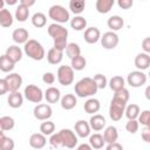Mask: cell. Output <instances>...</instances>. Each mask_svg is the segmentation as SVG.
<instances>
[{
	"label": "cell",
	"instance_id": "db71d44e",
	"mask_svg": "<svg viewBox=\"0 0 150 150\" xmlns=\"http://www.w3.org/2000/svg\"><path fill=\"white\" fill-rule=\"evenodd\" d=\"M20 1V5H23V6H27V7H32L36 0H19Z\"/></svg>",
	"mask_w": 150,
	"mask_h": 150
},
{
	"label": "cell",
	"instance_id": "8d00e7d4",
	"mask_svg": "<svg viewBox=\"0 0 150 150\" xmlns=\"http://www.w3.org/2000/svg\"><path fill=\"white\" fill-rule=\"evenodd\" d=\"M71 60V68L74 69V70H77V71H80V70H82V69H84L86 68V64H87V61H86V59L80 54V55H77V56H75V57H73V59H70Z\"/></svg>",
	"mask_w": 150,
	"mask_h": 150
},
{
	"label": "cell",
	"instance_id": "ffe728a7",
	"mask_svg": "<svg viewBox=\"0 0 150 150\" xmlns=\"http://www.w3.org/2000/svg\"><path fill=\"white\" fill-rule=\"evenodd\" d=\"M60 103H61L62 109H64V110H71L73 108L76 107L77 100H76L75 95H73V94H66L64 96H62L60 98Z\"/></svg>",
	"mask_w": 150,
	"mask_h": 150
},
{
	"label": "cell",
	"instance_id": "74e56055",
	"mask_svg": "<svg viewBox=\"0 0 150 150\" xmlns=\"http://www.w3.org/2000/svg\"><path fill=\"white\" fill-rule=\"evenodd\" d=\"M66 54L69 59H73L77 55L81 54V48L77 43L75 42H70V43H67V47H66Z\"/></svg>",
	"mask_w": 150,
	"mask_h": 150
},
{
	"label": "cell",
	"instance_id": "7c38bea8",
	"mask_svg": "<svg viewBox=\"0 0 150 150\" xmlns=\"http://www.w3.org/2000/svg\"><path fill=\"white\" fill-rule=\"evenodd\" d=\"M7 86H8V91H16L22 84V77L18 73H11L5 77Z\"/></svg>",
	"mask_w": 150,
	"mask_h": 150
},
{
	"label": "cell",
	"instance_id": "5b68a950",
	"mask_svg": "<svg viewBox=\"0 0 150 150\" xmlns=\"http://www.w3.org/2000/svg\"><path fill=\"white\" fill-rule=\"evenodd\" d=\"M57 81L60 84L67 87L74 81V69L70 66H60L56 73Z\"/></svg>",
	"mask_w": 150,
	"mask_h": 150
},
{
	"label": "cell",
	"instance_id": "f6af8a7d",
	"mask_svg": "<svg viewBox=\"0 0 150 150\" xmlns=\"http://www.w3.org/2000/svg\"><path fill=\"white\" fill-rule=\"evenodd\" d=\"M49 144H50L53 148H61V146H63V144H62V139H61L59 132H56V134L53 132V134L50 135Z\"/></svg>",
	"mask_w": 150,
	"mask_h": 150
},
{
	"label": "cell",
	"instance_id": "f1b7e54d",
	"mask_svg": "<svg viewBox=\"0 0 150 150\" xmlns=\"http://www.w3.org/2000/svg\"><path fill=\"white\" fill-rule=\"evenodd\" d=\"M86 8V0H69V9L75 15H80Z\"/></svg>",
	"mask_w": 150,
	"mask_h": 150
},
{
	"label": "cell",
	"instance_id": "f907efd6",
	"mask_svg": "<svg viewBox=\"0 0 150 150\" xmlns=\"http://www.w3.org/2000/svg\"><path fill=\"white\" fill-rule=\"evenodd\" d=\"M6 93H8V86L5 79H0V96L5 95Z\"/></svg>",
	"mask_w": 150,
	"mask_h": 150
},
{
	"label": "cell",
	"instance_id": "d6a6232c",
	"mask_svg": "<svg viewBox=\"0 0 150 150\" xmlns=\"http://www.w3.org/2000/svg\"><path fill=\"white\" fill-rule=\"evenodd\" d=\"M14 66H15V63L13 61H11L6 56V54H4V55L0 56V70L1 71L9 73V71H12L14 69Z\"/></svg>",
	"mask_w": 150,
	"mask_h": 150
},
{
	"label": "cell",
	"instance_id": "ba28073f",
	"mask_svg": "<svg viewBox=\"0 0 150 150\" xmlns=\"http://www.w3.org/2000/svg\"><path fill=\"white\" fill-rule=\"evenodd\" d=\"M127 82L132 88H139L145 84L146 75L142 70H134V71L129 73L128 77H127Z\"/></svg>",
	"mask_w": 150,
	"mask_h": 150
},
{
	"label": "cell",
	"instance_id": "d4e9b609",
	"mask_svg": "<svg viewBox=\"0 0 150 150\" xmlns=\"http://www.w3.org/2000/svg\"><path fill=\"white\" fill-rule=\"evenodd\" d=\"M107 25L108 27L112 30V32H116V30H120L121 28H123L124 26V20L122 19V16L120 15H112L108 19L107 21Z\"/></svg>",
	"mask_w": 150,
	"mask_h": 150
},
{
	"label": "cell",
	"instance_id": "ee69618b",
	"mask_svg": "<svg viewBox=\"0 0 150 150\" xmlns=\"http://www.w3.org/2000/svg\"><path fill=\"white\" fill-rule=\"evenodd\" d=\"M137 117H138V123H141L142 125H150V111L149 110H143L141 114H138Z\"/></svg>",
	"mask_w": 150,
	"mask_h": 150
},
{
	"label": "cell",
	"instance_id": "4316f807",
	"mask_svg": "<svg viewBox=\"0 0 150 150\" xmlns=\"http://www.w3.org/2000/svg\"><path fill=\"white\" fill-rule=\"evenodd\" d=\"M115 4V0H96V11L101 14H107L110 12Z\"/></svg>",
	"mask_w": 150,
	"mask_h": 150
},
{
	"label": "cell",
	"instance_id": "44dd1931",
	"mask_svg": "<svg viewBox=\"0 0 150 150\" xmlns=\"http://www.w3.org/2000/svg\"><path fill=\"white\" fill-rule=\"evenodd\" d=\"M12 38L14 40V42L21 45V43H26L28 38H29V34H28V30L25 29V28H16L13 30L12 33Z\"/></svg>",
	"mask_w": 150,
	"mask_h": 150
},
{
	"label": "cell",
	"instance_id": "94428289",
	"mask_svg": "<svg viewBox=\"0 0 150 150\" xmlns=\"http://www.w3.org/2000/svg\"><path fill=\"white\" fill-rule=\"evenodd\" d=\"M0 130L4 131V130H2V124H1V118H0Z\"/></svg>",
	"mask_w": 150,
	"mask_h": 150
},
{
	"label": "cell",
	"instance_id": "484cf974",
	"mask_svg": "<svg viewBox=\"0 0 150 150\" xmlns=\"http://www.w3.org/2000/svg\"><path fill=\"white\" fill-rule=\"evenodd\" d=\"M83 108H84V111L87 114H96L101 108V103H100V101L97 98L93 97V98H89V100H87L84 102Z\"/></svg>",
	"mask_w": 150,
	"mask_h": 150
},
{
	"label": "cell",
	"instance_id": "11a10c76",
	"mask_svg": "<svg viewBox=\"0 0 150 150\" xmlns=\"http://www.w3.org/2000/svg\"><path fill=\"white\" fill-rule=\"evenodd\" d=\"M77 150H91L90 144H80L77 146Z\"/></svg>",
	"mask_w": 150,
	"mask_h": 150
},
{
	"label": "cell",
	"instance_id": "681fc988",
	"mask_svg": "<svg viewBox=\"0 0 150 150\" xmlns=\"http://www.w3.org/2000/svg\"><path fill=\"white\" fill-rule=\"evenodd\" d=\"M117 4L120 6V8H122V9H129V8L132 7L134 0H117Z\"/></svg>",
	"mask_w": 150,
	"mask_h": 150
},
{
	"label": "cell",
	"instance_id": "d590c367",
	"mask_svg": "<svg viewBox=\"0 0 150 150\" xmlns=\"http://www.w3.org/2000/svg\"><path fill=\"white\" fill-rule=\"evenodd\" d=\"M124 114L127 116L128 120H135L137 118L138 114H139V107L135 103H131L129 105H125V109H124Z\"/></svg>",
	"mask_w": 150,
	"mask_h": 150
},
{
	"label": "cell",
	"instance_id": "5bb4252c",
	"mask_svg": "<svg viewBox=\"0 0 150 150\" xmlns=\"http://www.w3.org/2000/svg\"><path fill=\"white\" fill-rule=\"evenodd\" d=\"M75 132H76V135L79 136V137H81V138H86V137H88L89 135H90V125H89V123L87 122V121H84V120H80V121H77L76 123H75Z\"/></svg>",
	"mask_w": 150,
	"mask_h": 150
},
{
	"label": "cell",
	"instance_id": "f35d334b",
	"mask_svg": "<svg viewBox=\"0 0 150 150\" xmlns=\"http://www.w3.org/2000/svg\"><path fill=\"white\" fill-rule=\"evenodd\" d=\"M40 131H41L45 136H49V135H52V134L55 131V124H54L52 121L46 120L45 122L41 123V125H40Z\"/></svg>",
	"mask_w": 150,
	"mask_h": 150
},
{
	"label": "cell",
	"instance_id": "d6986e66",
	"mask_svg": "<svg viewBox=\"0 0 150 150\" xmlns=\"http://www.w3.org/2000/svg\"><path fill=\"white\" fill-rule=\"evenodd\" d=\"M6 56L11 60V61H13L14 63H16V62H19L21 59H22V50H21V48L20 47H18V46H15V45H13V46H9L7 49H6Z\"/></svg>",
	"mask_w": 150,
	"mask_h": 150
},
{
	"label": "cell",
	"instance_id": "277c9868",
	"mask_svg": "<svg viewBox=\"0 0 150 150\" xmlns=\"http://www.w3.org/2000/svg\"><path fill=\"white\" fill-rule=\"evenodd\" d=\"M127 102L118 100L116 97H112L111 102H110V107H109V116L112 121H120L124 114V109H125Z\"/></svg>",
	"mask_w": 150,
	"mask_h": 150
},
{
	"label": "cell",
	"instance_id": "7bdbcfd3",
	"mask_svg": "<svg viewBox=\"0 0 150 150\" xmlns=\"http://www.w3.org/2000/svg\"><path fill=\"white\" fill-rule=\"evenodd\" d=\"M14 141L11 137L5 136L0 143V150H13L14 149Z\"/></svg>",
	"mask_w": 150,
	"mask_h": 150
},
{
	"label": "cell",
	"instance_id": "680465c9",
	"mask_svg": "<svg viewBox=\"0 0 150 150\" xmlns=\"http://www.w3.org/2000/svg\"><path fill=\"white\" fill-rule=\"evenodd\" d=\"M4 137H5V134H4V131L0 130V143H1V141L4 139Z\"/></svg>",
	"mask_w": 150,
	"mask_h": 150
},
{
	"label": "cell",
	"instance_id": "83f0119b",
	"mask_svg": "<svg viewBox=\"0 0 150 150\" xmlns=\"http://www.w3.org/2000/svg\"><path fill=\"white\" fill-rule=\"evenodd\" d=\"M12 25H13V15H12V13L6 8L0 9V26H2L5 28H8Z\"/></svg>",
	"mask_w": 150,
	"mask_h": 150
},
{
	"label": "cell",
	"instance_id": "4fadbf2b",
	"mask_svg": "<svg viewBox=\"0 0 150 150\" xmlns=\"http://www.w3.org/2000/svg\"><path fill=\"white\" fill-rule=\"evenodd\" d=\"M83 38H84V41H86L87 43L94 45V43H96V42L100 40V38H101V32H100V29H98L97 27H89V28H87V29L84 30Z\"/></svg>",
	"mask_w": 150,
	"mask_h": 150
},
{
	"label": "cell",
	"instance_id": "b9f144b4",
	"mask_svg": "<svg viewBox=\"0 0 150 150\" xmlns=\"http://www.w3.org/2000/svg\"><path fill=\"white\" fill-rule=\"evenodd\" d=\"M93 80L95 81V83H96V86H97L98 89H104L107 87V84H108L107 77L103 74H96Z\"/></svg>",
	"mask_w": 150,
	"mask_h": 150
},
{
	"label": "cell",
	"instance_id": "cb8c5ba5",
	"mask_svg": "<svg viewBox=\"0 0 150 150\" xmlns=\"http://www.w3.org/2000/svg\"><path fill=\"white\" fill-rule=\"evenodd\" d=\"M118 138V131L116 129V127L114 125H109L105 128L104 132H103V139L107 144L109 143H112V142H116Z\"/></svg>",
	"mask_w": 150,
	"mask_h": 150
},
{
	"label": "cell",
	"instance_id": "60d3db41",
	"mask_svg": "<svg viewBox=\"0 0 150 150\" xmlns=\"http://www.w3.org/2000/svg\"><path fill=\"white\" fill-rule=\"evenodd\" d=\"M138 128H139V123L136 118L135 120H128V122L125 124V129L129 134H136L138 131Z\"/></svg>",
	"mask_w": 150,
	"mask_h": 150
},
{
	"label": "cell",
	"instance_id": "f546056e",
	"mask_svg": "<svg viewBox=\"0 0 150 150\" xmlns=\"http://www.w3.org/2000/svg\"><path fill=\"white\" fill-rule=\"evenodd\" d=\"M70 27L74 30H83L87 27V20L81 15H75L70 20Z\"/></svg>",
	"mask_w": 150,
	"mask_h": 150
},
{
	"label": "cell",
	"instance_id": "3957f363",
	"mask_svg": "<svg viewBox=\"0 0 150 150\" xmlns=\"http://www.w3.org/2000/svg\"><path fill=\"white\" fill-rule=\"evenodd\" d=\"M48 15L56 23H66L70 19L69 12L61 5H53L48 11Z\"/></svg>",
	"mask_w": 150,
	"mask_h": 150
},
{
	"label": "cell",
	"instance_id": "e0dca14e",
	"mask_svg": "<svg viewBox=\"0 0 150 150\" xmlns=\"http://www.w3.org/2000/svg\"><path fill=\"white\" fill-rule=\"evenodd\" d=\"M135 66L138 70H145L150 66V56L148 53H139L135 57Z\"/></svg>",
	"mask_w": 150,
	"mask_h": 150
},
{
	"label": "cell",
	"instance_id": "4dcf8cb0",
	"mask_svg": "<svg viewBox=\"0 0 150 150\" xmlns=\"http://www.w3.org/2000/svg\"><path fill=\"white\" fill-rule=\"evenodd\" d=\"M104 139L103 136L101 134H94L89 137V144L91 146V149H102L104 146Z\"/></svg>",
	"mask_w": 150,
	"mask_h": 150
},
{
	"label": "cell",
	"instance_id": "bcb514c9",
	"mask_svg": "<svg viewBox=\"0 0 150 150\" xmlns=\"http://www.w3.org/2000/svg\"><path fill=\"white\" fill-rule=\"evenodd\" d=\"M114 97H116V98H118V100H122V101H124V102H128V101H129V97H130V94H129V90H128V89L122 88V89L115 91Z\"/></svg>",
	"mask_w": 150,
	"mask_h": 150
},
{
	"label": "cell",
	"instance_id": "30bf717a",
	"mask_svg": "<svg viewBox=\"0 0 150 150\" xmlns=\"http://www.w3.org/2000/svg\"><path fill=\"white\" fill-rule=\"evenodd\" d=\"M100 40H101L102 47L105 48V49H114V48L118 45V41H120L118 35H117L115 32H112V30L104 33V34L100 38Z\"/></svg>",
	"mask_w": 150,
	"mask_h": 150
},
{
	"label": "cell",
	"instance_id": "91938a15",
	"mask_svg": "<svg viewBox=\"0 0 150 150\" xmlns=\"http://www.w3.org/2000/svg\"><path fill=\"white\" fill-rule=\"evenodd\" d=\"M5 6V0H0V9H2Z\"/></svg>",
	"mask_w": 150,
	"mask_h": 150
},
{
	"label": "cell",
	"instance_id": "6f0895ef",
	"mask_svg": "<svg viewBox=\"0 0 150 150\" xmlns=\"http://www.w3.org/2000/svg\"><path fill=\"white\" fill-rule=\"evenodd\" d=\"M149 91H150V87H148L146 88V90H145V96H146V98H149L150 96H149Z\"/></svg>",
	"mask_w": 150,
	"mask_h": 150
},
{
	"label": "cell",
	"instance_id": "603a6c76",
	"mask_svg": "<svg viewBox=\"0 0 150 150\" xmlns=\"http://www.w3.org/2000/svg\"><path fill=\"white\" fill-rule=\"evenodd\" d=\"M43 97L46 98V101H47L48 103H56V102H59L60 98H61V93H60V90H59L57 88H55V87H49V88L45 91Z\"/></svg>",
	"mask_w": 150,
	"mask_h": 150
},
{
	"label": "cell",
	"instance_id": "ab89813d",
	"mask_svg": "<svg viewBox=\"0 0 150 150\" xmlns=\"http://www.w3.org/2000/svg\"><path fill=\"white\" fill-rule=\"evenodd\" d=\"M1 118V124H2V130L4 131H8V130H12L15 125V121L13 117L11 116H2L0 117Z\"/></svg>",
	"mask_w": 150,
	"mask_h": 150
},
{
	"label": "cell",
	"instance_id": "6da1fadb",
	"mask_svg": "<svg viewBox=\"0 0 150 150\" xmlns=\"http://www.w3.org/2000/svg\"><path fill=\"white\" fill-rule=\"evenodd\" d=\"M74 90L79 97H88L95 95L98 88L91 77H83L76 82Z\"/></svg>",
	"mask_w": 150,
	"mask_h": 150
},
{
	"label": "cell",
	"instance_id": "8992f818",
	"mask_svg": "<svg viewBox=\"0 0 150 150\" xmlns=\"http://www.w3.org/2000/svg\"><path fill=\"white\" fill-rule=\"evenodd\" d=\"M23 95L29 102L33 103H40L43 98L42 89L35 84H28L23 90Z\"/></svg>",
	"mask_w": 150,
	"mask_h": 150
},
{
	"label": "cell",
	"instance_id": "52a82bcc",
	"mask_svg": "<svg viewBox=\"0 0 150 150\" xmlns=\"http://www.w3.org/2000/svg\"><path fill=\"white\" fill-rule=\"evenodd\" d=\"M60 137L62 139V144L63 146L68 148V149H74L77 144V136L75 135V132L70 129H61L59 131Z\"/></svg>",
	"mask_w": 150,
	"mask_h": 150
},
{
	"label": "cell",
	"instance_id": "7a4b0ae2",
	"mask_svg": "<svg viewBox=\"0 0 150 150\" xmlns=\"http://www.w3.org/2000/svg\"><path fill=\"white\" fill-rule=\"evenodd\" d=\"M23 52L28 57H30L35 61H41L46 56L45 48L42 47V45L39 41H36L34 39L27 40V42L25 43V47H23Z\"/></svg>",
	"mask_w": 150,
	"mask_h": 150
},
{
	"label": "cell",
	"instance_id": "c3c4849f",
	"mask_svg": "<svg viewBox=\"0 0 150 150\" xmlns=\"http://www.w3.org/2000/svg\"><path fill=\"white\" fill-rule=\"evenodd\" d=\"M42 81L46 83V84H53L55 82V75L50 71L48 73H45L43 76H42Z\"/></svg>",
	"mask_w": 150,
	"mask_h": 150
},
{
	"label": "cell",
	"instance_id": "f5cc1de1",
	"mask_svg": "<svg viewBox=\"0 0 150 150\" xmlns=\"http://www.w3.org/2000/svg\"><path fill=\"white\" fill-rule=\"evenodd\" d=\"M142 48L144 50V53H150V38H145L142 42Z\"/></svg>",
	"mask_w": 150,
	"mask_h": 150
},
{
	"label": "cell",
	"instance_id": "9f6ffc18",
	"mask_svg": "<svg viewBox=\"0 0 150 150\" xmlns=\"http://www.w3.org/2000/svg\"><path fill=\"white\" fill-rule=\"evenodd\" d=\"M19 0H5V4L9 5V6H14Z\"/></svg>",
	"mask_w": 150,
	"mask_h": 150
},
{
	"label": "cell",
	"instance_id": "7402d4cb",
	"mask_svg": "<svg viewBox=\"0 0 150 150\" xmlns=\"http://www.w3.org/2000/svg\"><path fill=\"white\" fill-rule=\"evenodd\" d=\"M63 59V52L56 48H50L47 53V61L50 64H59Z\"/></svg>",
	"mask_w": 150,
	"mask_h": 150
},
{
	"label": "cell",
	"instance_id": "816d5d0a",
	"mask_svg": "<svg viewBox=\"0 0 150 150\" xmlns=\"http://www.w3.org/2000/svg\"><path fill=\"white\" fill-rule=\"evenodd\" d=\"M105 148H107V150H123L122 144L117 143V141L116 142H112V143H109Z\"/></svg>",
	"mask_w": 150,
	"mask_h": 150
},
{
	"label": "cell",
	"instance_id": "2e32d148",
	"mask_svg": "<svg viewBox=\"0 0 150 150\" xmlns=\"http://www.w3.org/2000/svg\"><path fill=\"white\" fill-rule=\"evenodd\" d=\"M89 125H90V129H93L94 131H100L102 130L104 127H105V118L104 116L100 115V114H94L90 120H89Z\"/></svg>",
	"mask_w": 150,
	"mask_h": 150
},
{
	"label": "cell",
	"instance_id": "8fae6325",
	"mask_svg": "<svg viewBox=\"0 0 150 150\" xmlns=\"http://www.w3.org/2000/svg\"><path fill=\"white\" fill-rule=\"evenodd\" d=\"M48 34L53 38V40H57V39H67L68 36V30L67 28H64L62 25L60 23H52L48 26Z\"/></svg>",
	"mask_w": 150,
	"mask_h": 150
},
{
	"label": "cell",
	"instance_id": "ac0fdd59",
	"mask_svg": "<svg viewBox=\"0 0 150 150\" xmlns=\"http://www.w3.org/2000/svg\"><path fill=\"white\" fill-rule=\"evenodd\" d=\"M7 102H8V105L13 109H18L22 105L23 103V96L22 94L19 93V90L16 91H11V94L8 95V98H7Z\"/></svg>",
	"mask_w": 150,
	"mask_h": 150
},
{
	"label": "cell",
	"instance_id": "836d02e7",
	"mask_svg": "<svg viewBox=\"0 0 150 150\" xmlns=\"http://www.w3.org/2000/svg\"><path fill=\"white\" fill-rule=\"evenodd\" d=\"M46 23H47V18H46V15L43 13L38 12V13L33 14V16H32V25L34 27L42 28V27L46 26Z\"/></svg>",
	"mask_w": 150,
	"mask_h": 150
},
{
	"label": "cell",
	"instance_id": "9a60e30c",
	"mask_svg": "<svg viewBox=\"0 0 150 150\" xmlns=\"http://www.w3.org/2000/svg\"><path fill=\"white\" fill-rule=\"evenodd\" d=\"M47 143V138L42 132L32 134L29 137V145L34 149H42Z\"/></svg>",
	"mask_w": 150,
	"mask_h": 150
},
{
	"label": "cell",
	"instance_id": "1f68e13d",
	"mask_svg": "<svg viewBox=\"0 0 150 150\" xmlns=\"http://www.w3.org/2000/svg\"><path fill=\"white\" fill-rule=\"evenodd\" d=\"M29 16V7L19 5L16 11H15V19L20 22H25Z\"/></svg>",
	"mask_w": 150,
	"mask_h": 150
},
{
	"label": "cell",
	"instance_id": "e575fe53",
	"mask_svg": "<svg viewBox=\"0 0 150 150\" xmlns=\"http://www.w3.org/2000/svg\"><path fill=\"white\" fill-rule=\"evenodd\" d=\"M124 86H125L124 79H123L122 76H118V75L112 76V77L110 79V81H109V87H110V89L114 90V91L124 88Z\"/></svg>",
	"mask_w": 150,
	"mask_h": 150
},
{
	"label": "cell",
	"instance_id": "9c48e42d",
	"mask_svg": "<svg viewBox=\"0 0 150 150\" xmlns=\"http://www.w3.org/2000/svg\"><path fill=\"white\" fill-rule=\"evenodd\" d=\"M33 114H34V117L39 121H46V120H49L53 115V109L49 104H46V103H40L38 104L34 110H33Z\"/></svg>",
	"mask_w": 150,
	"mask_h": 150
},
{
	"label": "cell",
	"instance_id": "7dc6e473",
	"mask_svg": "<svg viewBox=\"0 0 150 150\" xmlns=\"http://www.w3.org/2000/svg\"><path fill=\"white\" fill-rule=\"evenodd\" d=\"M141 137L144 142H150V125H143V129L141 131Z\"/></svg>",
	"mask_w": 150,
	"mask_h": 150
}]
</instances>
